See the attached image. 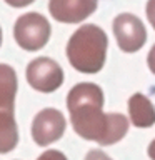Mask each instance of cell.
<instances>
[{
	"label": "cell",
	"mask_w": 155,
	"mask_h": 160,
	"mask_svg": "<svg viewBox=\"0 0 155 160\" xmlns=\"http://www.w3.org/2000/svg\"><path fill=\"white\" fill-rule=\"evenodd\" d=\"M103 92L98 85L83 82L70 88L67 108L72 127L82 138L98 145H112L125 137L128 120L122 113H103Z\"/></svg>",
	"instance_id": "cell-1"
},
{
	"label": "cell",
	"mask_w": 155,
	"mask_h": 160,
	"mask_svg": "<svg viewBox=\"0 0 155 160\" xmlns=\"http://www.w3.org/2000/svg\"><path fill=\"white\" fill-rule=\"evenodd\" d=\"M107 33L93 23H85L73 32L67 43L70 65L82 73H97L102 70L107 57Z\"/></svg>",
	"instance_id": "cell-2"
},
{
	"label": "cell",
	"mask_w": 155,
	"mask_h": 160,
	"mask_svg": "<svg viewBox=\"0 0 155 160\" xmlns=\"http://www.w3.org/2000/svg\"><path fill=\"white\" fill-rule=\"evenodd\" d=\"M50 23L42 13L30 12L17 18L13 27V37L20 48L27 52H37L50 38Z\"/></svg>",
	"instance_id": "cell-3"
},
{
	"label": "cell",
	"mask_w": 155,
	"mask_h": 160,
	"mask_svg": "<svg viewBox=\"0 0 155 160\" xmlns=\"http://www.w3.org/2000/svg\"><path fill=\"white\" fill-rule=\"evenodd\" d=\"M27 80L37 92L52 93L63 83V70L55 60L38 57L27 65Z\"/></svg>",
	"instance_id": "cell-4"
},
{
	"label": "cell",
	"mask_w": 155,
	"mask_h": 160,
	"mask_svg": "<svg viewBox=\"0 0 155 160\" xmlns=\"http://www.w3.org/2000/svg\"><path fill=\"white\" fill-rule=\"evenodd\" d=\"M113 33L120 50L127 53L140 50L147 40V30L142 20L132 13H120L113 18Z\"/></svg>",
	"instance_id": "cell-5"
},
{
	"label": "cell",
	"mask_w": 155,
	"mask_h": 160,
	"mask_svg": "<svg viewBox=\"0 0 155 160\" xmlns=\"http://www.w3.org/2000/svg\"><path fill=\"white\" fill-rule=\"evenodd\" d=\"M65 127H67V122L60 110L43 108L35 115L32 122V138L40 147H47L62 137Z\"/></svg>",
	"instance_id": "cell-6"
},
{
	"label": "cell",
	"mask_w": 155,
	"mask_h": 160,
	"mask_svg": "<svg viewBox=\"0 0 155 160\" xmlns=\"http://www.w3.org/2000/svg\"><path fill=\"white\" fill-rule=\"evenodd\" d=\"M98 0H50V15L62 23H78L90 17L97 8Z\"/></svg>",
	"instance_id": "cell-7"
},
{
	"label": "cell",
	"mask_w": 155,
	"mask_h": 160,
	"mask_svg": "<svg viewBox=\"0 0 155 160\" xmlns=\"http://www.w3.org/2000/svg\"><path fill=\"white\" fill-rule=\"evenodd\" d=\"M128 113L132 125L148 128L155 123V107L143 93H133L128 100Z\"/></svg>",
	"instance_id": "cell-8"
},
{
	"label": "cell",
	"mask_w": 155,
	"mask_h": 160,
	"mask_svg": "<svg viewBox=\"0 0 155 160\" xmlns=\"http://www.w3.org/2000/svg\"><path fill=\"white\" fill-rule=\"evenodd\" d=\"M18 90L17 73L7 63H0V112H15V95Z\"/></svg>",
	"instance_id": "cell-9"
},
{
	"label": "cell",
	"mask_w": 155,
	"mask_h": 160,
	"mask_svg": "<svg viewBox=\"0 0 155 160\" xmlns=\"http://www.w3.org/2000/svg\"><path fill=\"white\" fill-rule=\"evenodd\" d=\"M18 143V127L13 112H0V153H8Z\"/></svg>",
	"instance_id": "cell-10"
},
{
	"label": "cell",
	"mask_w": 155,
	"mask_h": 160,
	"mask_svg": "<svg viewBox=\"0 0 155 160\" xmlns=\"http://www.w3.org/2000/svg\"><path fill=\"white\" fill-rule=\"evenodd\" d=\"M37 160H68V158L58 150H45Z\"/></svg>",
	"instance_id": "cell-11"
},
{
	"label": "cell",
	"mask_w": 155,
	"mask_h": 160,
	"mask_svg": "<svg viewBox=\"0 0 155 160\" xmlns=\"http://www.w3.org/2000/svg\"><path fill=\"white\" fill-rule=\"evenodd\" d=\"M85 160H112V158H110L105 152H102V150L95 148V150H90V152L85 155Z\"/></svg>",
	"instance_id": "cell-12"
},
{
	"label": "cell",
	"mask_w": 155,
	"mask_h": 160,
	"mask_svg": "<svg viewBox=\"0 0 155 160\" xmlns=\"http://www.w3.org/2000/svg\"><path fill=\"white\" fill-rule=\"evenodd\" d=\"M147 18L150 25L155 28V0H148L147 2Z\"/></svg>",
	"instance_id": "cell-13"
},
{
	"label": "cell",
	"mask_w": 155,
	"mask_h": 160,
	"mask_svg": "<svg viewBox=\"0 0 155 160\" xmlns=\"http://www.w3.org/2000/svg\"><path fill=\"white\" fill-rule=\"evenodd\" d=\"M35 0H5V3H8L10 7H17V8H22V7H27V5L33 3Z\"/></svg>",
	"instance_id": "cell-14"
},
{
	"label": "cell",
	"mask_w": 155,
	"mask_h": 160,
	"mask_svg": "<svg viewBox=\"0 0 155 160\" xmlns=\"http://www.w3.org/2000/svg\"><path fill=\"white\" fill-rule=\"evenodd\" d=\"M147 63H148L150 70H152V73L155 75V45L152 47V50H150V52H148V58H147Z\"/></svg>",
	"instance_id": "cell-15"
},
{
	"label": "cell",
	"mask_w": 155,
	"mask_h": 160,
	"mask_svg": "<svg viewBox=\"0 0 155 160\" xmlns=\"http://www.w3.org/2000/svg\"><path fill=\"white\" fill-rule=\"evenodd\" d=\"M148 157L152 160H155V140L148 145Z\"/></svg>",
	"instance_id": "cell-16"
},
{
	"label": "cell",
	"mask_w": 155,
	"mask_h": 160,
	"mask_svg": "<svg viewBox=\"0 0 155 160\" xmlns=\"http://www.w3.org/2000/svg\"><path fill=\"white\" fill-rule=\"evenodd\" d=\"M0 45H2V28H0Z\"/></svg>",
	"instance_id": "cell-17"
}]
</instances>
